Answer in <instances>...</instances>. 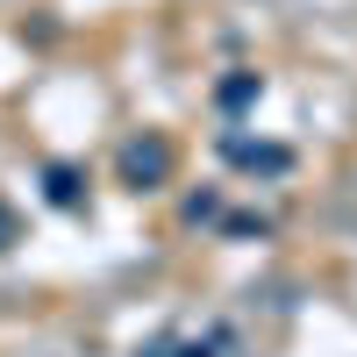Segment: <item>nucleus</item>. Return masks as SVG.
Returning <instances> with one entry per match:
<instances>
[{
    "label": "nucleus",
    "mask_w": 357,
    "mask_h": 357,
    "mask_svg": "<svg viewBox=\"0 0 357 357\" xmlns=\"http://www.w3.org/2000/svg\"><path fill=\"white\" fill-rule=\"evenodd\" d=\"M165 172V151L151 143V151H129V178H158Z\"/></svg>",
    "instance_id": "1"
},
{
    "label": "nucleus",
    "mask_w": 357,
    "mask_h": 357,
    "mask_svg": "<svg viewBox=\"0 0 357 357\" xmlns=\"http://www.w3.org/2000/svg\"><path fill=\"white\" fill-rule=\"evenodd\" d=\"M8 236H15V222H8V207H0V243H8Z\"/></svg>",
    "instance_id": "2"
}]
</instances>
